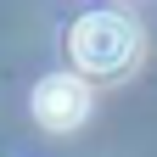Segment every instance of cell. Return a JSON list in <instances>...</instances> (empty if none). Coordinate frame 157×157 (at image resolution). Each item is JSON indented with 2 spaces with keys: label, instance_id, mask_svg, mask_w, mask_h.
<instances>
[{
  "label": "cell",
  "instance_id": "cell-2",
  "mask_svg": "<svg viewBox=\"0 0 157 157\" xmlns=\"http://www.w3.org/2000/svg\"><path fill=\"white\" fill-rule=\"evenodd\" d=\"M34 118L45 129H73L90 118V90L78 84V78L56 73V78H39L34 84Z\"/></svg>",
  "mask_w": 157,
  "mask_h": 157
},
{
  "label": "cell",
  "instance_id": "cell-1",
  "mask_svg": "<svg viewBox=\"0 0 157 157\" xmlns=\"http://www.w3.org/2000/svg\"><path fill=\"white\" fill-rule=\"evenodd\" d=\"M67 56L95 78H118L140 56V28L129 17H118V11H84L73 23V34H67Z\"/></svg>",
  "mask_w": 157,
  "mask_h": 157
}]
</instances>
